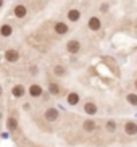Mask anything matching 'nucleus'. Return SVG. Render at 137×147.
<instances>
[{
	"mask_svg": "<svg viewBox=\"0 0 137 147\" xmlns=\"http://www.w3.org/2000/svg\"><path fill=\"white\" fill-rule=\"evenodd\" d=\"M123 131H124L126 136H129V138H134V136H137V123L136 121H126L124 126H123Z\"/></svg>",
	"mask_w": 137,
	"mask_h": 147,
	"instance_id": "obj_7",
	"label": "nucleus"
},
{
	"mask_svg": "<svg viewBox=\"0 0 137 147\" xmlns=\"http://www.w3.org/2000/svg\"><path fill=\"white\" fill-rule=\"evenodd\" d=\"M84 113H86V115H89V117L97 115V113H99V107H97V104H95V102H92V100H87L86 104H84Z\"/></svg>",
	"mask_w": 137,
	"mask_h": 147,
	"instance_id": "obj_11",
	"label": "nucleus"
},
{
	"mask_svg": "<svg viewBox=\"0 0 137 147\" xmlns=\"http://www.w3.org/2000/svg\"><path fill=\"white\" fill-rule=\"evenodd\" d=\"M28 94L32 97V99H37V97H42L44 94V89L40 84H37V82H32L29 87H28Z\"/></svg>",
	"mask_w": 137,
	"mask_h": 147,
	"instance_id": "obj_9",
	"label": "nucleus"
},
{
	"mask_svg": "<svg viewBox=\"0 0 137 147\" xmlns=\"http://www.w3.org/2000/svg\"><path fill=\"white\" fill-rule=\"evenodd\" d=\"M97 129V123H95L92 118H89V120H84L82 121V131H86V133H94V131Z\"/></svg>",
	"mask_w": 137,
	"mask_h": 147,
	"instance_id": "obj_15",
	"label": "nucleus"
},
{
	"mask_svg": "<svg viewBox=\"0 0 137 147\" xmlns=\"http://www.w3.org/2000/svg\"><path fill=\"white\" fill-rule=\"evenodd\" d=\"M64 16H66V21H68V23L74 24V23H77L79 20H81L82 13H81V10H79V8H69Z\"/></svg>",
	"mask_w": 137,
	"mask_h": 147,
	"instance_id": "obj_5",
	"label": "nucleus"
},
{
	"mask_svg": "<svg viewBox=\"0 0 137 147\" xmlns=\"http://www.w3.org/2000/svg\"><path fill=\"white\" fill-rule=\"evenodd\" d=\"M2 118H3V115H2V110H0V121H2Z\"/></svg>",
	"mask_w": 137,
	"mask_h": 147,
	"instance_id": "obj_26",
	"label": "nucleus"
},
{
	"mask_svg": "<svg viewBox=\"0 0 137 147\" xmlns=\"http://www.w3.org/2000/svg\"><path fill=\"white\" fill-rule=\"evenodd\" d=\"M87 28H89L92 32H97V31L102 29V20H100L97 15H92V16L87 20Z\"/></svg>",
	"mask_w": 137,
	"mask_h": 147,
	"instance_id": "obj_6",
	"label": "nucleus"
},
{
	"mask_svg": "<svg viewBox=\"0 0 137 147\" xmlns=\"http://www.w3.org/2000/svg\"><path fill=\"white\" fill-rule=\"evenodd\" d=\"M11 34H13V26L10 23H3V24L0 26V36H2L3 39H8V37H11Z\"/></svg>",
	"mask_w": 137,
	"mask_h": 147,
	"instance_id": "obj_14",
	"label": "nucleus"
},
{
	"mask_svg": "<svg viewBox=\"0 0 137 147\" xmlns=\"http://www.w3.org/2000/svg\"><path fill=\"white\" fill-rule=\"evenodd\" d=\"M134 89L137 91V78H136V81H134Z\"/></svg>",
	"mask_w": 137,
	"mask_h": 147,
	"instance_id": "obj_24",
	"label": "nucleus"
},
{
	"mask_svg": "<svg viewBox=\"0 0 137 147\" xmlns=\"http://www.w3.org/2000/svg\"><path fill=\"white\" fill-rule=\"evenodd\" d=\"M28 71H29L31 76H34V78H36V76L39 74V66L37 65H31L29 68H28Z\"/></svg>",
	"mask_w": 137,
	"mask_h": 147,
	"instance_id": "obj_20",
	"label": "nucleus"
},
{
	"mask_svg": "<svg viewBox=\"0 0 137 147\" xmlns=\"http://www.w3.org/2000/svg\"><path fill=\"white\" fill-rule=\"evenodd\" d=\"M52 73H53V76L58 79L64 78L66 74H68V71H66V68H64L63 65H53L52 66Z\"/></svg>",
	"mask_w": 137,
	"mask_h": 147,
	"instance_id": "obj_13",
	"label": "nucleus"
},
{
	"mask_svg": "<svg viewBox=\"0 0 137 147\" xmlns=\"http://www.w3.org/2000/svg\"><path fill=\"white\" fill-rule=\"evenodd\" d=\"M3 5H5V0H0V8H2Z\"/></svg>",
	"mask_w": 137,
	"mask_h": 147,
	"instance_id": "obj_23",
	"label": "nucleus"
},
{
	"mask_svg": "<svg viewBox=\"0 0 137 147\" xmlns=\"http://www.w3.org/2000/svg\"><path fill=\"white\" fill-rule=\"evenodd\" d=\"M18 120L15 117H8L7 118V128H8V131H16L18 129Z\"/></svg>",
	"mask_w": 137,
	"mask_h": 147,
	"instance_id": "obj_17",
	"label": "nucleus"
},
{
	"mask_svg": "<svg viewBox=\"0 0 137 147\" xmlns=\"http://www.w3.org/2000/svg\"><path fill=\"white\" fill-rule=\"evenodd\" d=\"M66 102H68V105L74 107V105H77L79 102H81V97H79L77 92H69V94L66 95Z\"/></svg>",
	"mask_w": 137,
	"mask_h": 147,
	"instance_id": "obj_16",
	"label": "nucleus"
},
{
	"mask_svg": "<svg viewBox=\"0 0 137 147\" xmlns=\"http://www.w3.org/2000/svg\"><path fill=\"white\" fill-rule=\"evenodd\" d=\"M13 16L18 18V20H24L26 16H28V7H26L24 3H16L15 7H13Z\"/></svg>",
	"mask_w": 137,
	"mask_h": 147,
	"instance_id": "obj_4",
	"label": "nucleus"
},
{
	"mask_svg": "<svg viewBox=\"0 0 137 147\" xmlns=\"http://www.w3.org/2000/svg\"><path fill=\"white\" fill-rule=\"evenodd\" d=\"M53 31H55V34L58 36H66L69 32V24L66 21H56L53 24Z\"/></svg>",
	"mask_w": 137,
	"mask_h": 147,
	"instance_id": "obj_8",
	"label": "nucleus"
},
{
	"mask_svg": "<svg viewBox=\"0 0 137 147\" xmlns=\"http://www.w3.org/2000/svg\"><path fill=\"white\" fill-rule=\"evenodd\" d=\"M2 94H3V89H2V86H0V97H2Z\"/></svg>",
	"mask_w": 137,
	"mask_h": 147,
	"instance_id": "obj_25",
	"label": "nucleus"
},
{
	"mask_svg": "<svg viewBox=\"0 0 137 147\" xmlns=\"http://www.w3.org/2000/svg\"><path fill=\"white\" fill-rule=\"evenodd\" d=\"M26 94H28V89H26L23 84H15V86L11 87V95L15 99H23Z\"/></svg>",
	"mask_w": 137,
	"mask_h": 147,
	"instance_id": "obj_10",
	"label": "nucleus"
},
{
	"mask_svg": "<svg viewBox=\"0 0 137 147\" xmlns=\"http://www.w3.org/2000/svg\"><path fill=\"white\" fill-rule=\"evenodd\" d=\"M116 128H118V125H116V121L115 120H108L107 123H105V131L110 134L116 133Z\"/></svg>",
	"mask_w": 137,
	"mask_h": 147,
	"instance_id": "obj_19",
	"label": "nucleus"
},
{
	"mask_svg": "<svg viewBox=\"0 0 137 147\" xmlns=\"http://www.w3.org/2000/svg\"><path fill=\"white\" fill-rule=\"evenodd\" d=\"M29 108H31V104H29V102H24V104H23V110H26V112H28Z\"/></svg>",
	"mask_w": 137,
	"mask_h": 147,
	"instance_id": "obj_22",
	"label": "nucleus"
},
{
	"mask_svg": "<svg viewBox=\"0 0 137 147\" xmlns=\"http://www.w3.org/2000/svg\"><path fill=\"white\" fill-rule=\"evenodd\" d=\"M47 92L52 95V97H56V95H60L61 94V87L58 82L55 81H50L48 82V86H47Z\"/></svg>",
	"mask_w": 137,
	"mask_h": 147,
	"instance_id": "obj_12",
	"label": "nucleus"
},
{
	"mask_svg": "<svg viewBox=\"0 0 137 147\" xmlns=\"http://www.w3.org/2000/svg\"><path fill=\"white\" fill-rule=\"evenodd\" d=\"M44 118H45V121H48V123H55V121H58V118H60V112H58V108L48 107L47 110L44 112Z\"/></svg>",
	"mask_w": 137,
	"mask_h": 147,
	"instance_id": "obj_3",
	"label": "nucleus"
},
{
	"mask_svg": "<svg viewBox=\"0 0 137 147\" xmlns=\"http://www.w3.org/2000/svg\"><path fill=\"white\" fill-rule=\"evenodd\" d=\"M126 102H128L131 107H137V94L136 92H128V94H126Z\"/></svg>",
	"mask_w": 137,
	"mask_h": 147,
	"instance_id": "obj_18",
	"label": "nucleus"
},
{
	"mask_svg": "<svg viewBox=\"0 0 137 147\" xmlns=\"http://www.w3.org/2000/svg\"><path fill=\"white\" fill-rule=\"evenodd\" d=\"M81 49H82V45H81V40L79 39H69L68 42H66V52L71 53V55L79 53Z\"/></svg>",
	"mask_w": 137,
	"mask_h": 147,
	"instance_id": "obj_1",
	"label": "nucleus"
},
{
	"mask_svg": "<svg viewBox=\"0 0 137 147\" xmlns=\"http://www.w3.org/2000/svg\"><path fill=\"white\" fill-rule=\"evenodd\" d=\"M3 58L8 63H16V61H19V58H21V53L18 52L16 49H7L3 52Z\"/></svg>",
	"mask_w": 137,
	"mask_h": 147,
	"instance_id": "obj_2",
	"label": "nucleus"
},
{
	"mask_svg": "<svg viewBox=\"0 0 137 147\" xmlns=\"http://www.w3.org/2000/svg\"><path fill=\"white\" fill-rule=\"evenodd\" d=\"M108 10H110V3H108V2H105V3L100 5V15H105Z\"/></svg>",
	"mask_w": 137,
	"mask_h": 147,
	"instance_id": "obj_21",
	"label": "nucleus"
}]
</instances>
